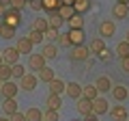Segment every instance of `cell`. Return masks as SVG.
Segmentation results:
<instances>
[{"label":"cell","mask_w":129,"mask_h":121,"mask_svg":"<svg viewBox=\"0 0 129 121\" xmlns=\"http://www.w3.org/2000/svg\"><path fill=\"white\" fill-rule=\"evenodd\" d=\"M2 24H7V26H11V28H15V30H17V28L22 26V11L9 7V9H7V13L2 15Z\"/></svg>","instance_id":"1"},{"label":"cell","mask_w":129,"mask_h":121,"mask_svg":"<svg viewBox=\"0 0 129 121\" xmlns=\"http://www.w3.org/2000/svg\"><path fill=\"white\" fill-rule=\"evenodd\" d=\"M90 56V48L88 46H71V52H69V58L73 63H82V61H88Z\"/></svg>","instance_id":"2"},{"label":"cell","mask_w":129,"mask_h":121,"mask_svg":"<svg viewBox=\"0 0 129 121\" xmlns=\"http://www.w3.org/2000/svg\"><path fill=\"white\" fill-rule=\"evenodd\" d=\"M45 63H47V58L41 54V52H32V54L28 56V69H32L35 74H37L39 69H43Z\"/></svg>","instance_id":"3"},{"label":"cell","mask_w":129,"mask_h":121,"mask_svg":"<svg viewBox=\"0 0 129 121\" xmlns=\"http://www.w3.org/2000/svg\"><path fill=\"white\" fill-rule=\"evenodd\" d=\"M110 117L112 121H127L129 119V110L125 104H114V106L110 108Z\"/></svg>","instance_id":"4"},{"label":"cell","mask_w":129,"mask_h":121,"mask_svg":"<svg viewBox=\"0 0 129 121\" xmlns=\"http://www.w3.org/2000/svg\"><path fill=\"white\" fill-rule=\"evenodd\" d=\"M37 84H39L37 74H30V71H28V74L19 80V89H22V91H28V93H30V91H35V89H37Z\"/></svg>","instance_id":"5"},{"label":"cell","mask_w":129,"mask_h":121,"mask_svg":"<svg viewBox=\"0 0 129 121\" xmlns=\"http://www.w3.org/2000/svg\"><path fill=\"white\" fill-rule=\"evenodd\" d=\"M17 91H19V84H15L13 80H5L2 87H0V95H2V99H5V97H15Z\"/></svg>","instance_id":"6"},{"label":"cell","mask_w":129,"mask_h":121,"mask_svg":"<svg viewBox=\"0 0 129 121\" xmlns=\"http://www.w3.org/2000/svg\"><path fill=\"white\" fill-rule=\"evenodd\" d=\"M75 110H78L82 117H90L92 115V99H86V97L75 99Z\"/></svg>","instance_id":"7"},{"label":"cell","mask_w":129,"mask_h":121,"mask_svg":"<svg viewBox=\"0 0 129 121\" xmlns=\"http://www.w3.org/2000/svg\"><path fill=\"white\" fill-rule=\"evenodd\" d=\"M92 112H95L97 117L108 115V112H110V104H108V99L101 97V95H99L97 99H92Z\"/></svg>","instance_id":"8"},{"label":"cell","mask_w":129,"mask_h":121,"mask_svg":"<svg viewBox=\"0 0 129 121\" xmlns=\"http://www.w3.org/2000/svg\"><path fill=\"white\" fill-rule=\"evenodd\" d=\"M114 33H116V24L112 22V19H103V22L99 24V37L110 39V37H114Z\"/></svg>","instance_id":"9"},{"label":"cell","mask_w":129,"mask_h":121,"mask_svg":"<svg viewBox=\"0 0 129 121\" xmlns=\"http://www.w3.org/2000/svg\"><path fill=\"white\" fill-rule=\"evenodd\" d=\"M112 15H114L116 19H127V17H129V5H125V2H118V0H116L114 5H112Z\"/></svg>","instance_id":"10"},{"label":"cell","mask_w":129,"mask_h":121,"mask_svg":"<svg viewBox=\"0 0 129 121\" xmlns=\"http://www.w3.org/2000/svg\"><path fill=\"white\" fill-rule=\"evenodd\" d=\"M69 41L71 46H84V41H86L84 28H69Z\"/></svg>","instance_id":"11"},{"label":"cell","mask_w":129,"mask_h":121,"mask_svg":"<svg viewBox=\"0 0 129 121\" xmlns=\"http://www.w3.org/2000/svg\"><path fill=\"white\" fill-rule=\"evenodd\" d=\"M64 93L69 95L71 99H80V97H82V93H84V87H82V84H78V82H67Z\"/></svg>","instance_id":"12"},{"label":"cell","mask_w":129,"mask_h":121,"mask_svg":"<svg viewBox=\"0 0 129 121\" xmlns=\"http://www.w3.org/2000/svg\"><path fill=\"white\" fill-rule=\"evenodd\" d=\"M2 58H5L7 65H15L19 61V50L17 48H5V50H2Z\"/></svg>","instance_id":"13"},{"label":"cell","mask_w":129,"mask_h":121,"mask_svg":"<svg viewBox=\"0 0 129 121\" xmlns=\"http://www.w3.org/2000/svg\"><path fill=\"white\" fill-rule=\"evenodd\" d=\"M15 48L19 50V54H28V56H30V54H32V48H35V43H32L28 37H19L17 43H15Z\"/></svg>","instance_id":"14"},{"label":"cell","mask_w":129,"mask_h":121,"mask_svg":"<svg viewBox=\"0 0 129 121\" xmlns=\"http://www.w3.org/2000/svg\"><path fill=\"white\" fill-rule=\"evenodd\" d=\"M2 112H5L7 117L15 115V112H17V99L15 97H5L2 99Z\"/></svg>","instance_id":"15"},{"label":"cell","mask_w":129,"mask_h":121,"mask_svg":"<svg viewBox=\"0 0 129 121\" xmlns=\"http://www.w3.org/2000/svg\"><path fill=\"white\" fill-rule=\"evenodd\" d=\"M112 97H114L116 102H125V99L129 97V89L125 87V84H116V87H112Z\"/></svg>","instance_id":"16"},{"label":"cell","mask_w":129,"mask_h":121,"mask_svg":"<svg viewBox=\"0 0 129 121\" xmlns=\"http://www.w3.org/2000/svg\"><path fill=\"white\" fill-rule=\"evenodd\" d=\"M88 48H90V54H95V56H97L99 52L106 50V39H103V37H95V39H90Z\"/></svg>","instance_id":"17"},{"label":"cell","mask_w":129,"mask_h":121,"mask_svg":"<svg viewBox=\"0 0 129 121\" xmlns=\"http://www.w3.org/2000/svg\"><path fill=\"white\" fill-rule=\"evenodd\" d=\"M45 106H47V110H60V108H62V97L50 93V95H47V99H45Z\"/></svg>","instance_id":"18"},{"label":"cell","mask_w":129,"mask_h":121,"mask_svg":"<svg viewBox=\"0 0 129 121\" xmlns=\"http://www.w3.org/2000/svg\"><path fill=\"white\" fill-rule=\"evenodd\" d=\"M97 89H99V93H110L112 91V80L108 78V76H99V78L95 80Z\"/></svg>","instance_id":"19"},{"label":"cell","mask_w":129,"mask_h":121,"mask_svg":"<svg viewBox=\"0 0 129 121\" xmlns=\"http://www.w3.org/2000/svg\"><path fill=\"white\" fill-rule=\"evenodd\" d=\"M58 13H60V17H62L64 22H69V19L75 15V7L69 5V2H62V5H60V9H58Z\"/></svg>","instance_id":"20"},{"label":"cell","mask_w":129,"mask_h":121,"mask_svg":"<svg viewBox=\"0 0 129 121\" xmlns=\"http://www.w3.org/2000/svg\"><path fill=\"white\" fill-rule=\"evenodd\" d=\"M64 89H67V82L60 80V78H54V80L50 82V93H54V95H62Z\"/></svg>","instance_id":"21"},{"label":"cell","mask_w":129,"mask_h":121,"mask_svg":"<svg viewBox=\"0 0 129 121\" xmlns=\"http://www.w3.org/2000/svg\"><path fill=\"white\" fill-rule=\"evenodd\" d=\"M37 78L41 80V82H47V84H50L52 80L56 78V74H54V69H52V67H47V65H45L43 69H39V71H37Z\"/></svg>","instance_id":"22"},{"label":"cell","mask_w":129,"mask_h":121,"mask_svg":"<svg viewBox=\"0 0 129 121\" xmlns=\"http://www.w3.org/2000/svg\"><path fill=\"white\" fill-rule=\"evenodd\" d=\"M41 54L45 56L47 61L56 58V56H58V43H45V46H43V52H41Z\"/></svg>","instance_id":"23"},{"label":"cell","mask_w":129,"mask_h":121,"mask_svg":"<svg viewBox=\"0 0 129 121\" xmlns=\"http://www.w3.org/2000/svg\"><path fill=\"white\" fill-rule=\"evenodd\" d=\"M114 54L118 56V58H125V56H129V41H127V39H123V41H118V43H116Z\"/></svg>","instance_id":"24"},{"label":"cell","mask_w":129,"mask_h":121,"mask_svg":"<svg viewBox=\"0 0 129 121\" xmlns=\"http://www.w3.org/2000/svg\"><path fill=\"white\" fill-rule=\"evenodd\" d=\"M73 7H75V13H88L92 9V2L90 0H73Z\"/></svg>","instance_id":"25"},{"label":"cell","mask_w":129,"mask_h":121,"mask_svg":"<svg viewBox=\"0 0 129 121\" xmlns=\"http://www.w3.org/2000/svg\"><path fill=\"white\" fill-rule=\"evenodd\" d=\"M82 97H86V99H97V97H99V89H97V84H86V87H84Z\"/></svg>","instance_id":"26"},{"label":"cell","mask_w":129,"mask_h":121,"mask_svg":"<svg viewBox=\"0 0 129 121\" xmlns=\"http://www.w3.org/2000/svg\"><path fill=\"white\" fill-rule=\"evenodd\" d=\"M60 5H62V0H43V11L56 13V11L60 9Z\"/></svg>","instance_id":"27"},{"label":"cell","mask_w":129,"mask_h":121,"mask_svg":"<svg viewBox=\"0 0 129 121\" xmlns=\"http://www.w3.org/2000/svg\"><path fill=\"white\" fill-rule=\"evenodd\" d=\"M47 28H50V22H47V17H37L35 22H32V30H39V33H45Z\"/></svg>","instance_id":"28"},{"label":"cell","mask_w":129,"mask_h":121,"mask_svg":"<svg viewBox=\"0 0 129 121\" xmlns=\"http://www.w3.org/2000/svg\"><path fill=\"white\" fill-rule=\"evenodd\" d=\"M11 78H13V65L2 63V65H0V80L5 82V80H11Z\"/></svg>","instance_id":"29"},{"label":"cell","mask_w":129,"mask_h":121,"mask_svg":"<svg viewBox=\"0 0 129 121\" xmlns=\"http://www.w3.org/2000/svg\"><path fill=\"white\" fill-rule=\"evenodd\" d=\"M47 22H50V28H58V30H60V26L64 24V19L60 17V13L56 11V13H50V17H47Z\"/></svg>","instance_id":"30"},{"label":"cell","mask_w":129,"mask_h":121,"mask_svg":"<svg viewBox=\"0 0 129 121\" xmlns=\"http://www.w3.org/2000/svg\"><path fill=\"white\" fill-rule=\"evenodd\" d=\"M26 119L28 121H43V112L39 110V108L32 106V108H28V110H26Z\"/></svg>","instance_id":"31"},{"label":"cell","mask_w":129,"mask_h":121,"mask_svg":"<svg viewBox=\"0 0 129 121\" xmlns=\"http://www.w3.org/2000/svg\"><path fill=\"white\" fill-rule=\"evenodd\" d=\"M67 24H69V28H84V15L82 13H75Z\"/></svg>","instance_id":"32"},{"label":"cell","mask_w":129,"mask_h":121,"mask_svg":"<svg viewBox=\"0 0 129 121\" xmlns=\"http://www.w3.org/2000/svg\"><path fill=\"white\" fill-rule=\"evenodd\" d=\"M58 35H60V30H58V28H47L45 33H43V37H45V41H47V43H52V41L56 43Z\"/></svg>","instance_id":"33"},{"label":"cell","mask_w":129,"mask_h":121,"mask_svg":"<svg viewBox=\"0 0 129 121\" xmlns=\"http://www.w3.org/2000/svg\"><path fill=\"white\" fill-rule=\"evenodd\" d=\"M15 28H11V26H7V24H2V28H0V37L2 39H13L15 37Z\"/></svg>","instance_id":"34"},{"label":"cell","mask_w":129,"mask_h":121,"mask_svg":"<svg viewBox=\"0 0 129 121\" xmlns=\"http://www.w3.org/2000/svg\"><path fill=\"white\" fill-rule=\"evenodd\" d=\"M26 37L30 39L35 46H37V43H43V39H45V37H43V33H39V30H32V28H30V33H28Z\"/></svg>","instance_id":"35"},{"label":"cell","mask_w":129,"mask_h":121,"mask_svg":"<svg viewBox=\"0 0 129 121\" xmlns=\"http://www.w3.org/2000/svg\"><path fill=\"white\" fill-rule=\"evenodd\" d=\"M26 74H28V71H26V67H24V65H19V63H15V65H13V78L22 80Z\"/></svg>","instance_id":"36"},{"label":"cell","mask_w":129,"mask_h":121,"mask_svg":"<svg viewBox=\"0 0 129 121\" xmlns=\"http://www.w3.org/2000/svg\"><path fill=\"white\" fill-rule=\"evenodd\" d=\"M43 121H60V110H45Z\"/></svg>","instance_id":"37"},{"label":"cell","mask_w":129,"mask_h":121,"mask_svg":"<svg viewBox=\"0 0 129 121\" xmlns=\"http://www.w3.org/2000/svg\"><path fill=\"white\" fill-rule=\"evenodd\" d=\"M56 43H58V48H67V46H71V41H69V33H60L58 39H56Z\"/></svg>","instance_id":"38"},{"label":"cell","mask_w":129,"mask_h":121,"mask_svg":"<svg viewBox=\"0 0 129 121\" xmlns=\"http://www.w3.org/2000/svg\"><path fill=\"white\" fill-rule=\"evenodd\" d=\"M112 56H114V52H112V50H108V48H106L103 52H99V54H97V58L101 61V63H110V61H112Z\"/></svg>","instance_id":"39"},{"label":"cell","mask_w":129,"mask_h":121,"mask_svg":"<svg viewBox=\"0 0 129 121\" xmlns=\"http://www.w3.org/2000/svg\"><path fill=\"white\" fill-rule=\"evenodd\" d=\"M28 7H30L32 11H43V0H30Z\"/></svg>","instance_id":"40"},{"label":"cell","mask_w":129,"mask_h":121,"mask_svg":"<svg viewBox=\"0 0 129 121\" xmlns=\"http://www.w3.org/2000/svg\"><path fill=\"white\" fill-rule=\"evenodd\" d=\"M26 2H28V0H11L9 7H13V9H19V11H22L24 7H26Z\"/></svg>","instance_id":"41"},{"label":"cell","mask_w":129,"mask_h":121,"mask_svg":"<svg viewBox=\"0 0 129 121\" xmlns=\"http://www.w3.org/2000/svg\"><path fill=\"white\" fill-rule=\"evenodd\" d=\"M9 119H11V121H28V119H26V112H19V110L15 112V115H11Z\"/></svg>","instance_id":"42"},{"label":"cell","mask_w":129,"mask_h":121,"mask_svg":"<svg viewBox=\"0 0 129 121\" xmlns=\"http://www.w3.org/2000/svg\"><path fill=\"white\" fill-rule=\"evenodd\" d=\"M120 69H123V74H129V56L120 58Z\"/></svg>","instance_id":"43"},{"label":"cell","mask_w":129,"mask_h":121,"mask_svg":"<svg viewBox=\"0 0 129 121\" xmlns=\"http://www.w3.org/2000/svg\"><path fill=\"white\" fill-rule=\"evenodd\" d=\"M7 9H9V7H7V5H2V2H0V19H2V15L7 13Z\"/></svg>","instance_id":"44"},{"label":"cell","mask_w":129,"mask_h":121,"mask_svg":"<svg viewBox=\"0 0 129 121\" xmlns=\"http://www.w3.org/2000/svg\"><path fill=\"white\" fill-rule=\"evenodd\" d=\"M84 121H99V117H97V115H95V112H92V115H90V117H84Z\"/></svg>","instance_id":"45"},{"label":"cell","mask_w":129,"mask_h":121,"mask_svg":"<svg viewBox=\"0 0 129 121\" xmlns=\"http://www.w3.org/2000/svg\"><path fill=\"white\" fill-rule=\"evenodd\" d=\"M0 121H11V119H9V117L5 115V117H0Z\"/></svg>","instance_id":"46"},{"label":"cell","mask_w":129,"mask_h":121,"mask_svg":"<svg viewBox=\"0 0 129 121\" xmlns=\"http://www.w3.org/2000/svg\"><path fill=\"white\" fill-rule=\"evenodd\" d=\"M2 63H5V58H2V52H0V65H2Z\"/></svg>","instance_id":"47"},{"label":"cell","mask_w":129,"mask_h":121,"mask_svg":"<svg viewBox=\"0 0 129 121\" xmlns=\"http://www.w3.org/2000/svg\"><path fill=\"white\" fill-rule=\"evenodd\" d=\"M125 39H127V41H129V30H127V33H125Z\"/></svg>","instance_id":"48"},{"label":"cell","mask_w":129,"mask_h":121,"mask_svg":"<svg viewBox=\"0 0 129 121\" xmlns=\"http://www.w3.org/2000/svg\"><path fill=\"white\" fill-rule=\"evenodd\" d=\"M118 2H125V5H129V0H118Z\"/></svg>","instance_id":"49"},{"label":"cell","mask_w":129,"mask_h":121,"mask_svg":"<svg viewBox=\"0 0 129 121\" xmlns=\"http://www.w3.org/2000/svg\"><path fill=\"white\" fill-rule=\"evenodd\" d=\"M0 28H2V19H0Z\"/></svg>","instance_id":"50"},{"label":"cell","mask_w":129,"mask_h":121,"mask_svg":"<svg viewBox=\"0 0 129 121\" xmlns=\"http://www.w3.org/2000/svg\"><path fill=\"white\" fill-rule=\"evenodd\" d=\"M0 87H2V80H0Z\"/></svg>","instance_id":"51"},{"label":"cell","mask_w":129,"mask_h":121,"mask_svg":"<svg viewBox=\"0 0 129 121\" xmlns=\"http://www.w3.org/2000/svg\"><path fill=\"white\" fill-rule=\"evenodd\" d=\"M28 2H30V0H28Z\"/></svg>","instance_id":"52"},{"label":"cell","mask_w":129,"mask_h":121,"mask_svg":"<svg viewBox=\"0 0 129 121\" xmlns=\"http://www.w3.org/2000/svg\"><path fill=\"white\" fill-rule=\"evenodd\" d=\"M127 121H129V119H127Z\"/></svg>","instance_id":"53"}]
</instances>
